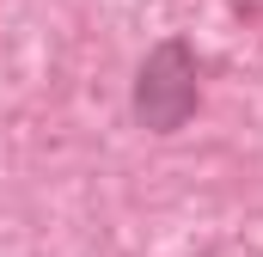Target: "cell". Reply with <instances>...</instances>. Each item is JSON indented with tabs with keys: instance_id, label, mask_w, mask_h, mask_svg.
<instances>
[{
	"instance_id": "cell-1",
	"label": "cell",
	"mask_w": 263,
	"mask_h": 257,
	"mask_svg": "<svg viewBox=\"0 0 263 257\" xmlns=\"http://www.w3.org/2000/svg\"><path fill=\"white\" fill-rule=\"evenodd\" d=\"M141 117L153 128H178L196 104V80L184 74V49H159L153 62L141 67V92H135Z\"/></svg>"
}]
</instances>
